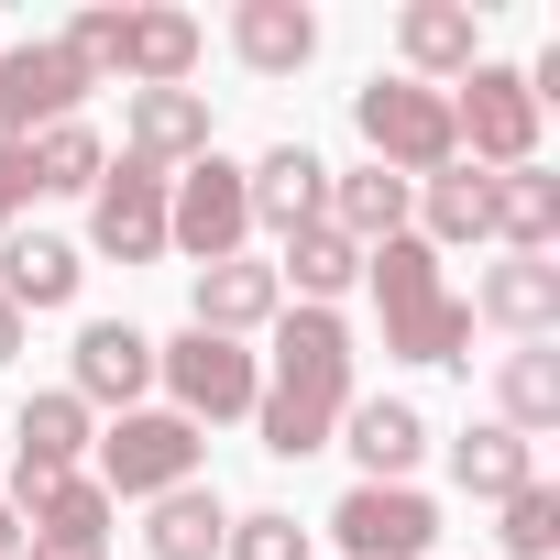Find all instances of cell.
I'll use <instances>...</instances> for the list:
<instances>
[{"label": "cell", "mask_w": 560, "mask_h": 560, "mask_svg": "<svg viewBox=\"0 0 560 560\" xmlns=\"http://www.w3.org/2000/svg\"><path fill=\"white\" fill-rule=\"evenodd\" d=\"M12 462H34V472H78V451H89V407L56 385V396H23V418H12Z\"/></svg>", "instance_id": "29"}, {"label": "cell", "mask_w": 560, "mask_h": 560, "mask_svg": "<svg viewBox=\"0 0 560 560\" xmlns=\"http://www.w3.org/2000/svg\"><path fill=\"white\" fill-rule=\"evenodd\" d=\"M494 242L505 253H549L560 242V176L549 165H505L494 176Z\"/></svg>", "instance_id": "27"}, {"label": "cell", "mask_w": 560, "mask_h": 560, "mask_svg": "<svg viewBox=\"0 0 560 560\" xmlns=\"http://www.w3.org/2000/svg\"><path fill=\"white\" fill-rule=\"evenodd\" d=\"M418 242H429V253H440V242H494V176H483V165L418 176Z\"/></svg>", "instance_id": "21"}, {"label": "cell", "mask_w": 560, "mask_h": 560, "mask_svg": "<svg viewBox=\"0 0 560 560\" xmlns=\"http://www.w3.org/2000/svg\"><path fill=\"white\" fill-rule=\"evenodd\" d=\"M494 418H505L516 440L560 429V341H516V352H505V374H494Z\"/></svg>", "instance_id": "22"}, {"label": "cell", "mask_w": 560, "mask_h": 560, "mask_svg": "<svg viewBox=\"0 0 560 560\" xmlns=\"http://www.w3.org/2000/svg\"><path fill=\"white\" fill-rule=\"evenodd\" d=\"M187 67H198V23H187V12H132V34H121V89H187Z\"/></svg>", "instance_id": "26"}, {"label": "cell", "mask_w": 560, "mask_h": 560, "mask_svg": "<svg viewBox=\"0 0 560 560\" xmlns=\"http://www.w3.org/2000/svg\"><path fill=\"white\" fill-rule=\"evenodd\" d=\"M220 560H308V527H298L287 505H253V516H231Z\"/></svg>", "instance_id": "31"}, {"label": "cell", "mask_w": 560, "mask_h": 560, "mask_svg": "<svg viewBox=\"0 0 560 560\" xmlns=\"http://www.w3.org/2000/svg\"><path fill=\"white\" fill-rule=\"evenodd\" d=\"M23 209H34V154H23V143H0V242L23 231Z\"/></svg>", "instance_id": "32"}, {"label": "cell", "mask_w": 560, "mask_h": 560, "mask_svg": "<svg viewBox=\"0 0 560 560\" xmlns=\"http://www.w3.org/2000/svg\"><path fill=\"white\" fill-rule=\"evenodd\" d=\"M231 56L253 78H298L319 56V12H308V0H242V12H231Z\"/></svg>", "instance_id": "18"}, {"label": "cell", "mask_w": 560, "mask_h": 560, "mask_svg": "<svg viewBox=\"0 0 560 560\" xmlns=\"http://www.w3.org/2000/svg\"><path fill=\"white\" fill-rule=\"evenodd\" d=\"M330 538H341V560H429L440 549V505L418 483H352L330 505Z\"/></svg>", "instance_id": "9"}, {"label": "cell", "mask_w": 560, "mask_h": 560, "mask_svg": "<svg viewBox=\"0 0 560 560\" xmlns=\"http://www.w3.org/2000/svg\"><path fill=\"white\" fill-rule=\"evenodd\" d=\"M78 287H89L78 242H56V231H12V242H0V298H12V308H67Z\"/></svg>", "instance_id": "19"}, {"label": "cell", "mask_w": 560, "mask_h": 560, "mask_svg": "<svg viewBox=\"0 0 560 560\" xmlns=\"http://www.w3.org/2000/svg\"><path fill=\"white\" fill-rule=\"evenodd\" d=\"M363 275H374V308H385V352L396 363H472V308L440 287V253L418 231L374 242Z\"/></svg>", "instance_id": "2"}, {"label": "cell", "mask_w": 560, "mask_h": 560, "mask_svg": "<svg viewBox=\"0 0 560 560\" xmlns=\"http://www.w3.org/2000/svg\"><path fill=\"white\" fill-rule=\"evenodd\" d=\"M154 374H165V396H176L187 429L253 418V396H264V363H253L242 341H220V330H176V341H154Z\"/></svg>", "instance_id": "7"}, {"label": "cell", "mask_w": 560, "mask_h": 560, "mask_svg": "<svg viewBox=\"0 0 560 560\" xmlns=\"http://www.w3.org/2000/svg\"><path fill=\"white\" fill-rule=\"evenodd\" d=\"M121 143H132V165L176 176V165H198V154H209V100H198V89H132Z\"/></svg>", "instance_id": "14"}, {"label": "cell", "mask_w": 560, "mask_h": 560, "mask_svg": "<svg viewBox=\"0 0 560 560\" xmlns=\"http://www.w3.org/2000/svg\"><path fill=\"white\" fill-rule=\"evenodd\" d=\"M23 154H34V198H89V187L110 176V143H100L89 121H56V132H34Z\"/></svg>", "instance_id": "28"}, {"label": "cell", "mask_w": 560, "mask_h": 560, "mask_svg": "<svg viewBox=\"0 0 560 560\" xmlns=\"http://www.w3.org/2000/svg\"><path fill=\"white\" fill-rule=\"evenodd\" d=\"M352 121H363V143H374V165L385 176H440V165H462V143H451V89H418V78H374V89H352Z\"/></svg>", "instance_id": "3"}, {"label": "cell", "mask_w": 560, "mask_h": 560, "mask_svg": "<svg viewBox=\"0 0 560 560\" xmlns=\"http://www.w3.org/2000/svg\"><path fill=\"white\" fill-rule=\"evenodd\" d=\"M275 319H287V287H275V264L231 253V264H209V275H198V319H187V330L253 341V330H275Z\"/></svg>", "instance_id": "13"}, {"label": "cell", "mask_w": 560, "mask_h": 560, "mask_svg": "<svg viewBox=\"0 0 560 560\" xmlns=\"http://www.w3.org/2000/svg\"><path fill=\"white\" fill-rule=\"evenodd\" d=\"M538 89H527V67H472L462 89H451V143L483 165V176H505V165H538Z\"/></svg>", "instance_id": "4"}, {"label": "cell", "mask_w": 560, "mask_h": 560, "mask_svg": "<svg viewBox=\"0 0 560 560\" xmlns=\"http://www.w3.org/2000/svg\"><path fill=\"white\" fill-rule=\"evenodd\" d=\"M143 385H154V341H143L132 319H89V330H78V385H67V396H78V407H132Z\"/></svg>", "instance_id": "17"}, {"label": "cell", "mask_w": 560, "mask_h": 560, "mask_svg": "<svg viewBox=\"0 0 560 560\" xmlns=\"http://www.w3.org/2000/svg\"><path fill=\"white\" fill-rule=\"evenodd\" d=\"M407 209H418V187H407V176L352 165V176H330V209H319V220H330L341 242H363V253H374V242H396V231H407Z\"/></svg>", "instance_id": "20"}, {"label": "cell", "mask_w": 560, "mask_h": 560, "mask_svg": "<svg viewBox=\"0 0 560 560\" xmlns=\"http://www.w3.org/2000/svg\"><path fill=\"white\" fill-rule=\"evenodd\" d=\"M451 472H462V494H483V505H505L516 483H538V451L505 429V418H472L462 440H451Z\"/></svg>", "instance_id": "23"}, {"label": "cell", "mask_w": 560, "mask_h": 560, "mask_svg": "<svg viewBox=\"0 0 560 560\" xmlns=\"http://www.w3.org/2000/svg\"><path fill=\"white\" fill-rule=\"evenodd\" d=\"M220 538H231V505H220L209 483H176V494H154V516H143V549H154V560H220Z\"/></svg>", "instance_id": "24"}, {"label": "cell", "mask_w": 560, "mask_h": 560, "mask_svg": "<svg viewBox=\"0 0 560 560\" xmlns=\"http://www.w3.org/2000/svg\"><path fill=\"white\" fill-rule=\"evenodd\" d=\"M275 287H298L308 308H330L341 287H363V242H341L330 220H308V231H298L287 253H275Z\"/></svg>", "instance_id": "25"}, {"label": "cell", "mask_w": 560, "mask_h": 560, "mask_svg": "<svg viewBox=\"0 0 560 560\" xmlns=\"http://www.w3.org/2000/svg\"><path fill=\"white\" fill-rule=\"evenodd\" d=\"M34 560H110L100 538H34Z\"/></svg>", "instance_id": "33"}, {"label": "cell", "mask_w": 560, "mask_h": 560, "mask_svg": "<svg viewBox=\"0 0 560 560\" xmlns=\"http://www.w3.org/2000/svg\"><path fill=\"white\" fill-rule=\"evenodd\" d=\"M396 56L418 89H462L483 67V23H472V0H407L396 12Z\"/></svg>", "instance_id": "11"}, {"label": "cell", "mask_w": 560, "mask_h": 560, "mask_svg": "<svg viewBox=\"0 0 560 560\" xmlns=\"http://www.w3.org/2000/svg\"><path fill=\"white\" fill-rule=\"evenodd\" d=\"M472 319H494V330H516V341H549V330H560V264H549V253H505L483 287H472Z\"/></svg>", "instance_id": "16"}, {"label": "cell", "mask_w": 560, "mask_h": 560, "mask_svg": "<svg viewBox=\"0 0 560 560\" xmlns=\"http://www.w3.org/2000/svg\"><path fill=\"white\" fill-rule=\"evenodd\" d=\"M242 242H253L242 165H231V154H198V165H176V176H165V253H187V264L209 275V264H231Z\"/></svg>", "instance_id": "5"}, {"label": "cell", "mask_w": 560, "mask_h": 560, "mask_svg": "<svg viewBox=\"0 0 560 560\" xmlns=\"http://www.w3.org/2000/svg\"><path fill=\"white\" fill-rule=\"evenodd\" d=\"M89 253H110V264H154L165 253V176L154 165H110L100 187H89Z\"/></svg>", "instance_id": "10"}, {"label": "cell", "mask_w": 560, "mask_h": 560, "mask_svg": "<svg viewBox=\"0 0 560 560\" xmlns=\"http://www.w3.org/2000/svg\"><path fill=\"white\" fill-rule=\"evenodd\" d=\"M242 198H253V231H275V242H298L319 209H330V165L308 154V143H275L264 165H242Z\"/></svg>", "instance_id": "12"}, {"label": "cell", "mask_w": 560, "mask_h": 560, "mask_svg": "<svg viewBox=\"0 0 560 560\" xmlns=\"http://www.w3.org/2000/svg\"><path fill=\"white\" fill-rule=\"evenodd\" d=\"M12 352H23V308H12V298H0V363H12Z\"/></svg>", "instance_id": "34"}, {"label": "cell", "mask_w": 560, "mask_h": 560, "mask_svg": "<svg viewBox=\"0 0 560 560\" xmlns=\"http://www.w3.org/2000/svg\"><path fill=\"white\" fill-rule=\"evenodd\" d=\"M341 451L363 462V483H407L418 451H429V418H418L407 396H352V407H341Z\"/></svg>", "instance_id": "15"}, {"label": "cell", "mask_w": 560, "mask_h": 560, "mask_svg": "<svg viewBox=\"0 0 560 560\" xmlns=\"http://www.w3.org/2000/svg\"><path fill=\"white\" fill-rule=\"evenodd\" d=\"M494 538H505V560H549L560 549V483H516Z\"/></svg>", "instance_id": "30"}, {"label": "cell", "mask_w": 560, "mask_h": 560, "mask_svg": "<svg viewBox=\"0 0 560 560\" xmlns=\"http://www.w3.org/2000/svg\"><path fill=\"white\" fill-rule=\"evenodd\" d=\"M78 100H89V67H78L56 34L0 45V143H34V132L78 121Z\"/></svg>", "instance_id": "8"}, {"label": "cell", "mask_w": 560, "mask_h": 560, "mask_svg": "<svg viewBox=\"0 0 560 560\" xmlns=\"http://www.w3.org/2000/svg\"><path fill=\"white\" fill-rule=\"evenodd\" d=\"M23 538H34V527H23V516H12V494H0V560H12V549H23Z\"/></svg>", "instance_id": "35"}, {"label": "cell", "mask_w": 560, "mask_h": 560, "mask_svg": "<svg viewBox=\"0 0 560 560\" xmlns=\"http://www.w3.org/2000/svg\"><path fill=\"white\" fill-rule=\"evenodd\" d=\"M89 451H100V472H89L100 494H143V505H154V494L198 483V429H187L176 407H121Z\"/></svg>", "instance_id": "6"}, {"label": "cell", "mask_w": 560, "mask_h": 560, "mask_svg": "<svg viewBox=\"0 0 560 560\" xmlns=\"http://www.w3.org/2000/svg\"><path fill=\"white\" fill-rule=\"evenodd\" d=\"M341 407H352V330H341V308H287V319H275V374H264V396H253L264 451H275V462L330 451Z\"/></svg>", "instance_id": "1"}]
</instances>
